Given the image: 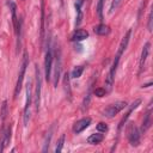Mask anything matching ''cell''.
Masks as SVG:
<instances>
[{
  "mask_svg": "<svg viewBox=\"0 0 153 153\" xmlns=\"http://www.w3.org/2000/svg\"><path fill=\"white\" fill-rule=\"evenodd\" d=\"M31 100H32V82H31V80H29L26 84V102H25V106H24V124L25 126L29 123V120H30Z\"/></svg>",
  "mask_w": 153,
  "mask_h": 153,
  "instance_id": "obj_3",
  "label": "cell"
},
{
  "mask_svg": "<svg viewBox=\"0 0 153 153\" xmlns=\"http://www.w3.org/2000/svg\"><path fill=\"white\" fill-rule=\"evenodd\" d=\"M130 36H131V30H128L127 33L124 35V37L122 38L120 45H118V50H117V54L115 56V60L112 62V66L110 68V72L106 76V80H105V85H106V88L108 91H110L112 88V84H114V79H115V73H116V69H117V66H118V62H120V59L122 56V54L124 53V50L127 49V45L129 43V39H130Z\"/></svg>",
  "mask_w": 153,
  "mask_h": 153,
  "instance_id": "obj_1",
  "label": "cell"
},
{
  "mask_svg": "<svg viewBox=\"0 0 153 153\" xmlns=\"http://www.w3.org/2000/svg\"><path fill=\"white\" fill-rule=\"evenodd\" d=\"M10 141H11V127L2 129V134L0 137V152H2L6 148V146L10 143Z\"/></svg>",
  "mask_w": 153,
  "mask_h": 153,
  "instance_id": "obj_12",
  "label": "cell"
},
{
  "mask_svg": "<svg viewBox=\"0 0 153 153\" xmlns=\"http://www.w3.org/2000/svg\"><path fill=\"white\" fill-rule=\"evenodd\" d=\"M87 37H88V32H87L86 30H84V29H78V30H75L74 33L72 35V41L79 42V41L86 39Z\"/></svg>",
  "mask_w": 153,
  "mask_h": 153,
  "instance_id": "obj_13",
  "label": "cell"
},
{
  "mask_svg": "<svg viewBox=\"0 0 153 153\" xmlns=\"http://www.w3.org/2000/svg\"><path fill=\"white\" fill-rule=\"evenodd\" d=\"M141 104V99H136V100H134L131 104H130V106H129V110L127 111V114L122 117V120H121V122H120V124H118V130H121L122 128H123V126L126 124V122L128 121V118H129V116L131 115V112L139 106Z\"/></svg>",
  "mask_w": 153,
  "mask_h": 153,
  "instance_id": "obj_9",
  "label": "cell"
},
{
  "mask_svg": "<svg viewBox=\"0 0 153 153\" xmlns=\"http://www.w3.org/2000/svg\"><path fill=\"white\" fill-rule=\"evenodd\" d=\"M60 75H61V54H60V50H59L56 56H55V71H54V86L55 87L59 84Z\"/></svg>",
  "mask_w": 153,
  "mask_h": 153,
  "instance_id": "obj_10",
  "label": "cell"
},
{
  "mask_svg": "<svg viewBox=\"0 0 153 153\" xmlns=\"http://www.w3.org/2000/svg\"><path fill=\"white\" fill-rule=\"evenodd\" d=\"M84 4V0H76L74 6H75V10H76V13H81V6Z\"/></svg>",
  "mask_w": 153,
  "mask_h": 153,
  "instance_id": "obj_28",
  "label": "cell"
},
{
  "mask_svg": "<svg viewBox=\"0 0 153 153\" xmlns=\"http://www.w3.org/2000/svg\"><path fill=\"white\" fill-rule=\"evenodd\" d=\"M82 72H84V66H78V67H75L73 71H72V73H71V78H80L81 76V74H82Z\"/></svg>",
  "mask_w": 153,
  "mask_h": 153,
  "instance_id": "obj_20",
  "label": "cell"
},
{
  "mask_svg": "<svg viewBox=\"0 0 153 153\" xmlns=\"http://www.w3.org/2000/svg\"><path fill=\"white\" fill-rule=\"evenodd\" d=\"M127 106V103L123 102V100H120V102H116L114 104H110L104 111H103V115L105 117H114L115 115H117L120 111H122L124 108Z\"/></svg>",
  "mask_w": 153,
  "mask_h": 153,
  "instance_id": "obj_6",
  "label": "cell"
},
{
  "mask_svg": "<svg viewBox=\"0 0 153 153\" xmlns=\"http://www.w3.org/2000/svg\"><path fill=\"white\" fill-rule=\"evenodd\" d=\"M140 130L136 128V126L134 123H129V126L127 127V136L128 140L130 142L131 146H137L140 142Z\"/></svg>",
  "mask_w": 153,
  "mask_h": 153,
  "instance_id": "obj_5",
  "label": "cell"
},
{
  "mask_svg": "<svg viewBox=\"0 0 153 153\" xmlns=\"http://www.w3.org/2000/svg\"><path fill=\"white\" fill-rule=\"evenodd\" d=\"M41 88H42V76L38 67L36 66V88H35V105L36 110L39 108V102H41Z\"/></svg>",
  "mask_w": 153,
  "mask_h": 153,
  "instance_id": "obj_7",
  "label": "cell"
},
{
  "mask_svg": "<svg viewBox=\"0 0 153 153\" xmlns=\"http://www.w3.org/2000/svg\"><path fill=\"white\" fill-rule=\"evenodd\" d=\"M103 5H104V0H98V5H97V13L100 18V20H103Z\"/></svg>",
  "mask_w": 153,
  "mask_h": 153,
  "instance_id": "obj_25",
  "label": "cell"
},
{
  "mask_svg": "<svg viewBox=\"0 0 153 153\" xmlns=\"http://www.w3.org/2000/svg\"><path fill=\"white\" fill-rule=\"evenodd\" d=\"M151 85H152V82H148V84H146V85H143L142 87H149Z\"/></svg>",
  "mask_w": 153,
  "mask_h": 153,
  "instance_id": "obj_30",
  "label": "cell"
},
{
  "mask_svg": "<svg viewBox=\"0 0 153 153\" xmlns=\"http://www.w3.org/2000/svg\"><path fill=\"white\" fill-rule=\"evenodd\" d=\"M51 136H53V129L50 128V130L47 133V137H45V141H44V147H43V152H47L48 151V148H49V142H50V139H51Z\"/></svg>",
  "mask_w": 153,
  "mask_h": 153,
  "instance_id": "obj_22",
  "label": "cell"
},
{
  "mask_svg": "<svg viewBox=\"0 0 153 153\" xmlns=\"http://www.w3.org/2000/svg\"><path fill=\"white\" fill-rule=\"evenodd\" d=\"M151 114H152V111H151V104H149V108H148L147 112L145 114V118H143V122H142V127H141L140 133H145L151 127V123H152V121H151Z\"/></svg>",
  "mask_w": 153,
  "mask_h": 153,
  "instance_id": "obj_14",
  "label": "cell"
},
{
  "mask_svg": "<svg viewBox=\"0 0 153 153\" xmlns=\"http://www.w3.org/2000/svg\"><path fill=\"white\" fill-rule=\"evenodd\" d=\"M94 32L97 35H100V36H105V35H109L110 33V27L105 24H99L97 26H94Z\"/></svg>",
  "mask_w": 153,
  "mask_h": 153,
  "instance_id": "obj_16",
  "label": "cell"
},
{
  "mask_svg": "<svg viewBox=\"0 0 153 153\" xmlns=\"http://www.w3.org/2000/svg\"><path fill=\"white\" fill-rule=\"evenodd\" d=\"M7 114H8V110H7V102L4 100L2 102V105H1V111H0V116H1V120L5 121V118L7 117Z\"/></svg>",
  "mask_w": 153,
  "mask_h": 153,
  "instance_id": "obj_21",
  "label": "cell"
},
{
  "mask_svg": "<svg viewBox=\"0 0 153 153\" xmlns=\"http://www.w3.org/2000/svg\"><path fill=\"white\" fill-rule=\"evenodd\" d=\"M63 143H65V134H62V135L60 136V139H59V141H57V143H56V147H55V152H56V153H59V152L62 151Z\"/></svg>",
  "mask_w": 153,
  "mask_h": 153,
  "instance_id": "obj_23",
  "label": "cell"
},
{
  "mask_svg": "<svg viewBox=\"0 0 153 153\" xmlns=\"http://www.w3.org/2000/svg\"><path fill=\"white\" fill-rule=\"evenodd\" d=\"M103 140H104V135L100 134V133L91 134V135L87 137V142H88L90 145H98V143H100Z\"/></svg>",
  "mask_w": 153,
  "mask_h": 153,
  "instance_id": "obj_15",
  "label": "cell"
},
{
  "mask_svg": "<svg viewBox=\"0 0 153 153\" xmlns=\"http://www.w3.org/2000/svg\"><path fill=\"white\" fill-rule=\"evenodd\" d=\"M93 94L97 96V97H104L106 94V90L105 88H102V87H97L94 91H93Z\"/></svg>",
  "mask_w": 153,
  "mask_h": 153,
  "instance_id": "obj_26",
  "label": "cell"
},
{
  "mask_svg": "<svg viewBox=\"0 0 153 153\" xmlns=\"http://www.w3.org/2000/svg\"><path fill=\"white\" fill-rule=\"evenodd\" d=\"M91 124V118L90 117H85V118H81L79 121H76V123L74 124L73 127V131L75 134H80L82 130H85L88 126Z\"/></svg>",
  "mask_w": 153,
  "mask_h": 153,
  "instance_id": "obj_11",
  "label": "cell"
},
{
  "mask_svg": "<svg viewBox=\"0 0 153 153\" xmlns=\"http://www.w3.org/2000/svg\"><path fill=\"white\" fill-rule=\"evenodd\" d=\"M97 130L100 131V133H105V131H108V126L104 122H99L97 124Z\"/></svg>",
  "mask_w": 153,
  "mask_h": 153,
  "instance_id": "obj_27",
  "label": "cell"
},
{
  "mask_svg": "<svg viewBox=\"0 0 153 153\" xmlns=\"http://www.w3.org/2000/svg\"><path fill=\"white\" fill-rule=\"evenodd\" d=\"M121 4H122V0H112L111 5H110V13H114L120 7Z\"/></svg>",
  "mask_w": 153,
  "mask_h": 153,
  "instance_id": "obj_24",
  "label": "cell"
},
{
  "mask_svg": "<svg viewBox=\"0 0 153 153\" xmlns=\"http://www.w3.org/2000/svg\"><path fill=\"white\" fill-rule=\"evenodd\" d=\"M29 65V61H27V56L24 55L23 57V62L20 65V69H19V74H18V79H17V82H16V88H14V98L18 97L20 90H22V84H23V79H24V75H25V69Z\"/></svg>",
  "mask_w": 153,
  "mask_h": 153,
  "instance_id": "obj_4",
  "label": "cell"
},
{
  "mask_svg": "<svg viewBox=\"0 0 153 153\" xmlns=\"http://www.w3.org/2000/svg\"><path fill=\"white\" fill-rule=\"evenodd\" d=\"M147 27H148V31L152 32V11H149V13H148V23H147Z\"/></svg>",
  "mask_w": 153,
  "mask_h": 153,
  "instance_id": "obj_29",
  "label": "cell"
},
{
  "mask_svg": "<svg viewBox=\"0 0 153 153\" xmlns=\"http://www.w3.org/2000/svg\"><path fill=\"white\" fill-rule=\"evenodd\" d=\"M8 5L11 7V12H12V23H13V26L16 27L18 25L19 20H20L19 18H17V6L13 1H8Z\"/></svg>",
  "mask_w": 153,
  "mask_h": 153,
  "instance_id": "obj_17",
  "label": "cell"
},
{
  "mask_svg": "<svg viewBox=\"0 0 153 153\" xmlns=\"http://www.w3.org/2000/svg\"><path fill=\"white\" fill-rule=\"evenodd\" d=\"M41 6H42V11H41V42L43 43V39H44V2L42 1L41 2Z\"/></svg>",
  "mask_w": 153,
  "mask_h": 153,
  "instance_id": "obj_18",
  "label": "cell"
},
{
  "mask_svg": "<svg viewBox=\"0 0 153 153\" xmlns=\"http://www.w3.org/2000/svg\"><path fill=\"white\" fill-rule=\"evenodd\" d=\"M69 79H71V75L68 73H65V76H63V85H65V88H66V93H67V97L68 99H71V88H69Z\"/></svg>",
  "mask_w": 153,
  "mask_h": 153,
  "instance_id": "obj_19",
  "label": "cell"
},
{
  "mask_svg": "<svg viewBox=\"0 0 153 153\" xmlns=\"http://www.w3.org/2000/svg\"><path fill=\"white\" fill-rule=\"evenodd\" d=\"M149 49H151V43L147 42V43L143 45L142 50H141V56H140V61H139V74H141L142 71H143V67H145L147 56H148V54H149Z\"/></svg>",
  "mask_w": 153,
  "mask_h": 153,
  "instance_id": "obj_8",
  "label": "cell"
},
{
  "mask_svg": "<svg viewBox=\"0 0 153 153\" xmlns=\"http://www.w3.org/2000/svg\"><path fill=\"white\" fill-rule=\"evenodd\" d=\"M53 59H54V53L50 42H48V49L45 53V59H44V76L45 80L49 81L51 79V68H53Z\"/></svg>",
  "mask_w": 153,
  "mask_h": 153,
  "instance_id": "obj_2",
  "label": "cell"
}]
</instances>
